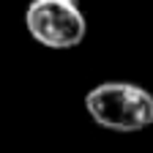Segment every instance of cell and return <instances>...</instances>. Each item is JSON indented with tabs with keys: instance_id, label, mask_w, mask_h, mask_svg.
I'll list each match as a JSON object with an SVG mask.
<instances>
[{
	"instance_id": "obj_1",
	"label": "cell",
	"mask_w": 153,
	"mask_h": 153,
	"mask_svg": "<svg viewBox=\"0 0 153 153\" xmlns=\"http://www.w3.org/2000/svg\"><path fill=\"white\" fill-rule=\"evenodd\" d=\"M85 109L101 128L131 134L153 123V93L137 82H101L88 90Z\"/></svg>"
},
{
	"instance_id": "obj_2",
	"label": "cell",
	"mask_w": 153,
	"mask_h": 153,
	"mask_svg": "<svg viewBox=\"0 0 153 153\" xmlns=\"http://www.w3.org/2000/svg\"><path fill=\"white\" fill-rule=\"evenodd\" d=\"M25 25L36 41L49 49H74L88 33L85 14L66 0H33L25 11Z\"/></svg>"
},
{
	"instance_id": "obj_3",
	"label": "cell",
	"mask_w": 153,
	"mask_h": 153,
	"mask_svg": "<svg viewBox=\"0 0 153 153\" xmlns=\"http://www.w3.org/2000/svg\"><path fill=\"white\" fill-rule=\"evenodd\" d=\"M66 3H76V0H66Z\"/></svg>"
}]
</instances>
